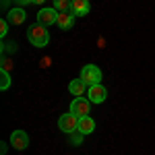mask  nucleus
Returning <instances> with one entry per match:
<instances>
[{"instance_id":"f257e3e1","label":"nucleus","mask_w":155,"mask_h":155,"mask_svg":"<svg viewBox=\"0 0 155 155\" xmlns=\"http://www.w3.org/2000/svg\"><path fill=\"white\" fill-rule=\"evenodd\" d=\"M27 39H29V44L31 46H35V48H44V46H48L50 41V33L48 29L44 27V25H31L29 29H27Z\"/></svg>"},{"instance_id":"f03ea898","label":"nucleus","mask_w":155,"mask_h":155,"mask_svg":"<svg viewBox=\"0 0 155 155\" xmlns=\"http://www.w3.org/2000/svg\"><path fill=\"white\" fill-rule=\"evenodd\" d=\"M81 81H83L87 87H91V85H99V83H101V71L97 68L95 64H85L83 71H81Z\"/></svg>"},{"instance_id":"7ed1b4c3","label":"nucleus","mask_w":155,"mask_h":155,"mask_svg":"<svg viewBox=\"0 0 155 155\" xmlns=\"http://www.w3.org/2000/svg\"><path fill=\"white\" fill-rule=\"evenodd\" d=\"M58 128L62 132H66V134H71V132H74L77 128H79V116H74L72 112H68V114H62L58 118Z\"/></svg>"},{"instance_id":"20e7f679","label":"nucleus","mask_w":155,"mask_h":155,"mask_svg":"<svg viewBox=\"0 0 155 155\" xmlns=\"http://www.w3.org/2000/svg\"><path fill=\"white\" fill-rule=\"evenodd\" d=\"M107 97V89L104 85H91L89 89H87V99L91 101V104H104Z\"/></svg>"},{"instance_id":"39448f33","label":"nucleus","mask_w":155,"mask_h":155,"mask_svg":"<svg viewBox=\"0 0 155 155\" xmlns=\"http://www.w3.org/2000/svg\"><path fill=\"white\" fill-rule=\"evenodd\" d=\"M58 21V11L52 6V8H39V12H37V23L44 25V27H50V25H54Z\"/></svg>"},{"instance_id":"423d86ee","label":"nucleus","mask_w":155,"mask_h":155,"mask_svg":"<svg viewBox=\"0 0 155 155\" xmlns=\"http://www.w3.org/2000/svg\"><path fill=\"white\" fill-rule=\"evenodd\" d=\"M89 106H91V101L87 97H74L71 104V112L74 116L83 118V116H89Z\"/></svg>"},{"instance_id":"0eeeda50","label":"nucleus","mask_w":155,"mask_h":155,"mask_svg":"<svg viewBox=\"0 0 155 155\" xmlns=\"http://www.w3.org/2000/svg\"><path fill=\"white\" fill-rule=\"evenodd\" d=\"M11 145H12V149H17V151H23V149H27L29 147V134L25 130H12L11 134Z\"/></svg>"},{"instance_id":"6e6552de","label":"nucleus","mask_w":155,"mask_h":155,"mask_svg":"<svg viewBox=\"0 0 155 155\" xmlns=\"http://www.w3.org/2000/svg\"><path fill=\"white\" fill-rule=\"evenodd\" d=\"M25 19H27V12L21 6H15V8H11V11L6 12V21L11 25H23Z\"/></svg>"},{"instance_id":"1a4fd4ad","label":"nucleus","mask_w":155,"mask_h":155,"mask_svg":"<svg viewBox=\"0 0 155 155\" xmlns=\"http://www.w3.org/2000/svg\"><path fill=\"white\" fill-rule=\"evenodd\" d=\"M89 11H91V2H89V0H72L71 12L74 17H85Z\"/></svg>"},{"instance_id":"9d476101","label":"nucleus","mask_w":155,"mask_h":155,"mask_svg":"<svg viewBox=\"0 0 155 155\" xmlns=\"http://www.w3.org/2000/svg\"><path fill=\"white\" fill-rule=\"evenodd\" d=\"M77 130H81L83 134H91V132L95 130V120L91 118V116L79 118V128H77Z\"/></svg>"},{"instance_id":"9b49d317","label":"nucleus","mask_w":155,"mask_h":155,"mask_svg":"<svg viewBox=\"0 0 155 155\" xmlns=\"http://www.w3.org/2000/svg\"><path fill=\"white\" fill-rule=\"evenodd\" d=\"M58 27L62 31H66V29H71L72 23H74V15L72 12H58Z\"/></svg>"},{"instance_id":"f8f14e48","label":"nucleus","mask_w":155,"mask_h":155,"mask_svg":"<svg viewBox=\"0 0 155 155\" xmlns=\"http://www.w3.org/2000/svg\"><path fill=\"white\" fill-rule=\"evenodd\" d=\"M87 89H89V87H87L81 79H74V81L68 85V91H71L72 95H77V97H83L85 93H87Z\"/></svg>"},{"instance_id":"ddd939ff","label":"nucleus","mask_w":155,"mask_h":155,"mask_svg":"<svg viewBox=\"0 0 155 155\" xmlns=\"http://www.w3.org/2000/svg\"><path fill=\"white\" fill-rule=\"evenodd\" d=\"M54 8L58 12H71L72 0H54Z\"/></svg>"},{"instance_id":"4468645a","label":"nucleus","mask_w":155,"mask_h":155,"mask_svg":"<svg viewBox=\"0 0 155 155\" xmlns=\"http://www.w3.org/2000/svg\"><path fill=\"white\" fill-rule=\"evenodd\" d=\"M8 87H11V74H8V71H0V89L6 91Z\"/></svg>"},{"instance_id":"2eb2a0df","label":"nucleus","mask_w":155,"mask_h":155,"mask_svg":"<svg viewBox=\"0 0 155 155\" xmlns=\"http://www.w3.org/2000/svg\"><path fill=\"white\" fill-rule=\"evenodd\" d=\"M68 137H71V143L72 145H81V143H83V137H85V134L81 130H74V132H71Z\"/></svg>"},{"instance_id":"dca6fc26","label":"nucleus","mask_w":155,"mask_h":155,"mask_svg":"<svg viewBox=\"0 0 155 155\" xmlns=\"http://www.w3.org/2000/svg\"><path fill=\"white\" fill-rule=\"evenodd\" d=\"M15 50H17V44H15V41H4V44H2V52H4V54H6V52H15Z\"/></svg>"},{"instance_id":"f3484780","label":"nucleus","mask_w":155,"mask_h":155,"mask_svg":"<svg viewBox=\"0 0 155 155\" xmlns=\"http://www.w3.org/2000/svg\"><path fill=\"white\" fill-rule=\"evenodd\" d=\"M8 25H11V23H8L6 19H2V21H0V35H2V37L8 33Z\"/></svg>"},{"instance_id":"a211bd4d","label":"nucleus","mask_w":155,"mask_h":155,"mask_svg":"<svg viewBox=\"0 0 155 155\" xmlns=\"http://www.w3.org/2000/svg\"><path fill=\"white\" fill-rule=\"evenodd\" d=\"M12 68V62L8 58H2V64H0V71H11Z\"/></svg>"},{"instance_id":"6ab92c4d","label":"nucleus","mask_w":155,"mask_h":155,"mask_svg":"<svg viewBox=\"0 0 155 155\" xmlns=\"http://www.w3.org/2000/svg\"><path fill=\"white\" fill-rule=\"evenodd\" d=\"M15 2H19V4H31L33 0H15Z\"/></svg>"},{"instance_id":"aec40b11","label":"nucleus","mask_w":155,"mask_h":155,"mask_svg":"<svg viewBox=\"0 0 155 155\" xmlns=\"http://www.w3.org/2000/svg\"><path fill=\"white\" fill-rule=\"evenodd\" d=\"M46 0H33V4H44Z\"/></svg>"}]
</instances>
